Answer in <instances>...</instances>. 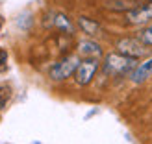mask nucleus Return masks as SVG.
<instances>
[{
    "mask_svg": "<svg viewBox=\"0 0 152 144\" xmlns=\"http://www.w3.org/2000/svg\"><path fill=\"white\" fill-rule=\"evenodd\" d=\"M137 67V59L123 56L119 52L108 54L104 59V72L111 74V76H124V74H132V70Z\"/></svg>",
    "mask_w": 152,
    "mask_h": 144,
    "instance_id": "f257e3e1",
    "label": "nucleus"
},
{
    "mask_svg": "<svg viewBox=\"0 0 152 144\" xmlns=\"http://www.w3.org/2000/svg\"><path fill=\"white\" fill-rule=\"evenodd\" d=\"M78 65H80V57H78V56H69V57H65V59H61L59 63H56L54 67H52L50 78L54 80V81H63V80H67V78H71V76L76 72Z\"/></svg>",
    "mask_w": 152,
    "mask_h": 144,
    "instance_id": "f03ea898",
    "label": "nucleus"
},
{
    "mask_svg": "<svg viewBox=\"0 0 152 144\" xmlns=\"http://www.w3.org/2000/svg\"><path fill=\"white\" fill-rule=\"evenodd\" d=\"M117 52L123 54V56L134 57V59L148 56V48L145 44H143L139 39H130V37H124V39L117 41Z\"/></svg>",
    "mask_w": 152,
    "mask_h": 144,
    "instance_id": "7ed1b4c3",
    "label": "nucleus"
},
{
    "mask_svg": "<svg viewBox=\"0 0 152 144\" xmlns=\"http://www.w3.org/2000/svg\"><path fill=\"white\" fill-rule=\"evenodd\" d=\"M98 67H100V61H98L96 57H87V59H83V61H80L78 69L74 72L76 83H78V85H89L95 78Z\"/></svg>",
    "mask_w": 152,
    "mask_h": 144,
    "instance_id": "20e7f679",
    "label": "nucleus"
},
{
    "mask_svg": "<svg viewBox=\"0 0 152 144\" xmlns=\"http://www.w3.org/2000/svg\"><path fill=\"white\" fill-rule=\"evenodd\" d=\"M126 22L128 24H148V22H152V2L145 6H137L135 9L128 11Z\"/></svg>",
    "mask_w": 152,
    "mask_h": 144,
    "instance_id": "39448f33",
    "label": "nucleus"
},
{
    "mask_svg": "<svg viewBox=\"0 0 152 144\" xmlns=\"http://www.w3.org/2000/svg\"><path fill=\"white\" fill-rule=\"evenodd\" d=\"M148 78H152V57L147 59V61H143V63H139L130 74V80H132V83H135V85L145 83Z\"/></svg>",
    "mask_w": 152,
    "mask_h": 144,
    "instance_id": "423d86ee",
    "label": "nucleus"
},
{
    "mask_svg": "<svg viewBox=\"0 0 152 144\" xmlns=\"http://www.w3.org/2000/svg\"><path fill=\"white\" fill-rule=\"evenodd\" d=\"M137 6H139L137 0H106V4H104L106 9L117 11V13H128V11L135 9Z\"/></svg>",
    "mask_w": 152,
    "mask_h": 144,
    "instance_id": "0eeeda50",
    "label": "nucleus"
},
{
    "mask_svg": "<svg viewBox=\"0 0 152 144\" xmlns=\"http://www.w3.org/2000/svg\"><path fill=\"white\" fill-rule=\"evenodd\" d=\"M78 54L83 57H100L102 56V48L100 44L95 43V41H82L78 44Z\"/></svg>",
    "mask_w": 152,
    "mask_h": 144,
    "instance_id": "6e6552de",
    "label": "nucleus"
},
{
    "mask_svg": "<svg viewBox=\"0 0 152 144\" xmlns=\"http://www.w3.org/2000/svg\"><path fill=\"white\" fill-rule=\"evenodd\" d=\"M78 26L82 28V32L87 33V35H98L102 32L100 24L95 22V20H91V19H87V17H80L78 19Z\"/></svg>",
    "mask_w": 152,
    "mask_h": 144,
    "instance_id": "1a4fd4ad",
    "label": "nucleus"
},
{
    "mask_svg": "<svg viewBox=\"0 0 152 144\" xmlns=\"http://www.w3.org/2000/svg\"><path fill=\"white\" fill-rule=\"evenodd\" d=\"M54 26L59 28V30H65V32H72V24H71V20L67 15H61V13H58L56 17H54Z\"/></svg>",
    "mask_w": 152,
    "mask_h": 144,
    "instance_id": "9d476101",
    "label": "nucleus"
},
{
    "mask_svg": "<svg viewBox=\"0 0 152 144\" xmlns=\"http://www.w3.org/2000/svg\"><path fill=\"white\" fill-rule=\"evenodd\" d=\"M137 39L145 44V46H152V24H148V26H145L141 30L137 33Z\"/></svg>",
    "mask_w": 152,
    "mask_h": 144,
    "instance_id": "9b49d317",
    "label": "nucleus"
},
{
    "mask_svg": "<svg viewBox=\"0 0 152 144\" xmlns=\"http://www.w3.org/2000/svg\"><path fill=\"white\" fill-rule=\"evenodd\" d=\"M11 98V87L10 85H0V109L6 107V103Z\"/></svg>",
    "mask_w": 152,
    "mask_h": 144,
    "instance_id": "f8f14e48",
    "label": "nucleus"
},
{
    "mask_svg": "<svg viewBox=\"0 0 152 144\" xmlns=\"http://www.w3.org/2000/svg\"><path fill=\"white\" fill-rule=\"evenodd\" d=\"M6 61H7V52L0 50V72L6 70Z\"/></svg>",
    "mask_w": 152,
    "mask_h": 144,
    "instance_id": "ddd939ff",
    "label": "nucleus"
},
{
    "mask_svg": "<svg viewBox=\"0 0 152 144\" xmlns=\"http://www.w3.org/2000/svg\"><path fill=\"white\" fill-rule=\"evenodd\" d=\"M0 28H2V22H0Z\"/></svg>",
    "mask_w": 152,
    "mask_h": 144,
    "instance_id": "4468645a",
    "label": "nucleus"
},
{
    "mask_svg": "<svg viewBox=\"0 0 152 144\" xmlns=\"http://www.w3.org/2000/svg\"><path fill=\"white\" fill-rule=\"evenodd\" d=\"M147 2H152V0H147Z\"/></svg>",
    "mask_w": 152,
    "mask_h": 144,
    "instance_id": "2eb2a0df",
    "label": "nucleus"
}]
</instances>
